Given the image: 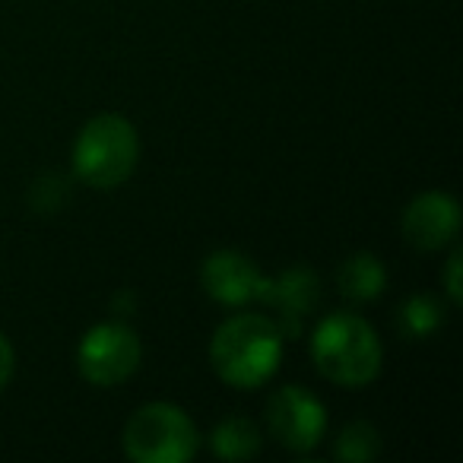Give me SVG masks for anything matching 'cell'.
Segmentation results:
<instances>
[{
  "mask_svg": "<svg viewBox=\"0 0 463 463\" xmlns=\"http://www.w3.org/2000/svg\"><path fill=\"white\" fill-rule=\"evenodd\" d=\"M283 334L267 315H235L213 334L210 362L216 374L232 387L251 391L279 368Z\"/></svg>",
  "mask_w": 463,
  "mask_h": 463,
  "instance_id": "1",
  "label": "cell"
},
{
  "mask_svg": "<svg viewBox=\"0 0 463 463\" xmlns=\"http://www.w3.org/2000/svg\"><path fill=\"white\" fill-rule=\"evenodd\" d=\"M311 359L334 384L365 387L378 378L384 353L372 324L353 311H336L317 324L311 336Z\"/></svg>",
  "mask_w": 463,
  "mask_h": 463,
  "instance_id": "2",
  "label": "cell"
},
{
  "mask_svg": "<svg viewBox=\"0 0 463 463\" xmlns=\"http://www.w3.org/2000/svg\"><path fill=\"white\" fill-rule=\"evenodd\" d=\"M140 159L137 128L121 115H96L73 143V172L96 191L121 187Z\"/></svg>",
  "mask_w": 463,
  "mask_h": 463,
  "instance_id": "3",
  "label": "cell"
},
{
  "mask_svg": "<svg viewBox=\"0 0 463 463\" xmlns=\"http://www.w3.org/2000/svg\"><path fill=\"white\" fill-rule=\"evenodd\" d=\"M124 454L137 463H187L200 448L197 425L172 403H146L124 425Z\"/></svg>",
  "mask_w": 463,
  "mask_h": 463,
  "instance_id": "4",
  "label": "cell"
},
{
  "mask_svg": "<svg viewBox=\"0 0 463 463\" xmlns=\"http://www.w3.org/2000/svg\"><path fill=\"white\" fill-rule=\"evenodd\" d=\"M77 365L90 384L115 387L140 368V340L124 324H99L80 343Z\"/></svg>",
  "mask_w": 463,
  "mask_h": 463,
  "instance_id": "5",
  "label": "cell"
},
{
  "mask_svg": "<svg viewBox=\"0 0 463 463\" xmlns=\"http://www.w3.org/2000/svg\"><path fill=\"white\" fill-rule=\"evenodd\" d=\"M267 425L270 435L289 450H311L327 431L324 403L302 384H286L267 403Z\"/></svg>",
  "mask_w": 463,
  "mask_h": 463,
  "instance_id": "6",
  "label": "cell"
},
{
  "mask_svg": "<svg viewBox=\"0 0 463 463\" xmlns=\"http://www.w3.org/2000/svg\"><path fill=\"white\" fill-rule=\"evenodd\" d=\"M200 283L216 302L222 305H248L264 298L270 279L254 267L251 258L239 251H216L200 267Z\"/></svg>",
  "mask_w": 463,
  "mask_h": 463,
  "instance_id": "7",
  "label": "cell"
},
{
  "mask_svg": "<svg viewBox=\"0 0 463 463\" xmlns=\"http://www.w3.org/2000/svg\"><path fill=\"white\" fill-rule=\"evenodd\" d=\"M457 229H460V206L448 194L429 191L412 200L403 213L406 241L422 251H435V248L454 241Z\"/></svg>",
  "mask_w": 463,
  "mask_h": 463,
  "instance_id": "8",
  "label": "cell"
},
{
  "mask_svg": "<svg viewBox=\"0 0 463 463\" xmlns=\"http://www.w3.org/2000/svg\"><path fill=\"white\" fill-rule=\"evenodd\" d=\"M264 298L279 311L283 317V336H296L302 330V317L315 308L317 302V279L308 270H289L277 279V283H267Z\"/></svg>",
  "mask_w": 463,
  "mask_h": 463,
  "instance_id": "9",
  "label": "cell"
},
{
  "mask_svg": "<svg viewBox=\"0 0 463 463\" xmlns=\"http://www.w3.org/2000/svg\"><path fill=\"white\" fill-rule=\"evenodd\" d=\"M384 267L374 254H353L349 260H343V267L336 270V283L340 292L353 302H368L384 289Z\"/></svg>",
  "mask_w": 463,
  "mask_h": 463,
  "instance_id": "10",
  "label": "cell"
},
{
  "mask_svg": "<svg viewBox=\"0 0 463 463\" xmlns=\"http://www.w3.org/2000/svg\"><path fill=\"white\" fill-rule=\"evenodd\" d=\"M210 444L222 460H251L260 450V431L251 419L232 416L216 425Z\"/></svg>",
  "mask_w": 463,
  "mask_h": 463,
  "instance_id": "11",
  "label": "cell"
},
{
  "mask_svg": "<svg viewBox=\"0 0 463 463\" xmlns=\"http://www.w3.org/2000/svg\"><path fill=\"white\" fill-rule=\"evenodd\" d=\"M378 448H381L378 431H374L368 422H353L340 431V438H336L334 457H340V460H353V463H365L378 454Z\"/></svg>",
  "mask_w": 463,
  "mask_h": 463,
  "instance_id": "12",
  "label": "cell"
},
{
  "mask_svg": "<svg viewBox=\"0 0 463 463\" xmlns=\"http://www.w3.org/2000/svg\"><path fill=\"white\" fill-rule=\"evenodd\" d=\"M403 330L410 336H429L441 324V308L429 296H416L412 302L403 305Z\"/></svg>",
  "mask_w": 463,
  "mask_h": 463,
  "instance_id": "13",
  "label": "cell"
},
{
  "mask_svg": "<svg viewBox=\"0 0 463 463\" xmlns=\"http://www.w3.org/2000/svg\"><path fill=\"white\" fill-rule=\"evenodd\" d=\"M14 346H10V340L4 334H0V391L10 384V378H14Z\"/></svg>",
  "mask_w": 463,
  "mask_h": 463,
  "instance_id": "14",
  "label": "cell"
},
{
  "mask_svg": "<svg viewBox=\"0 0 463 463\" xmlns=\"http://www.w3.org/2000/svg\"><path fill=\"white\" fill-rule=\"evenodd\" d=\"M460 260H463L460 251H454V254H450V260H448V292H450V302H460V298H463V292H460Z\"/></svg>",
  "mask_w": 463,
  "mask_h": 463,
  "instance_id": "15",
  "label": "cell"
}]
</instances>
